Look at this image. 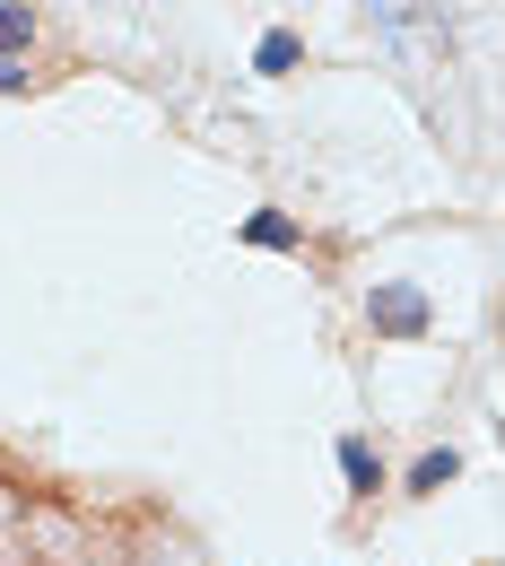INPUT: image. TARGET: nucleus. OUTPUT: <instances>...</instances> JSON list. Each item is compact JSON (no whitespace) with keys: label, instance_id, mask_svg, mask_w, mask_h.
Instances as JSON below:
<instances>
[{"label":"nucleus","instance_id":"nucleus-4","mask_svg":"<svg viewBox=\"0 0 505 566\" xmlns=\"http://www.w3.org/2000/svg\"><path fill=\"white\" fill-rule=\"evenodd\" d=\"M27 35H35V18H27L18 0H0V62H18V53H27Z\"/></svg>","mask_w":505,"mask_h":566},{"label":"nucleus","instance_id":"nucleus-1","mask_svg":"<svg viewBox=\"0 0 505 566\" xmlns=\"http://www.w3.org/2000/svg\"><path fill=\"white\" fill-rule=\"evenodd\" d=\"M366 323H375L383 340H419V332H428V296H419V287H375V296H366Z\"/></svg>","mask_w":505,"mask_h":566},{"label":"nucleus","instance_id":"nucleus-3","mask_svg":"<svg viewBox=\"0 0 505 566\" xmlns=\"http://www.w3.org/2000/svg\"><path fill=\"white\" fill-rule=\"evenodd\" d=\"M244 244H262V253H296V227L280 210H253V218H244Z\"/></svg>","mask_w":505,"mask_h":566},{"label":"nucleus","instance_id":"nucleus-5","mask_svg":"<svg viewBox=\"0 0 505 566\" xmlns=\"http://www.w3.org/2000/svg\"><path fill=\"white\" fill-rule=\"evenodd\" d=\"M340 471H349V489H375V444L366 436H340Z\"/></svg>","mask_w":505,"mask_h":566},{"label":"nucleus","instance_id":"nucleus-7","mask_svg":"<svg viewBox=\"0 0 505 566\" xmlns=\"http://www.w3.org/2000/svg\"><path fill=\"white\" fill-rule=\"evenodd\" d=\"M253 62H262V71H296V35H262Z\"/></svg>","mask_w":505,"mask_h":566},{"label":"nucleus","instance_id":"nucleus-8","mask_svg":"<svg viewBox=\"0 0 505 566\" xmlns=\"http://www.w3.org/2000/svg\"><path fill=\"white\" fill-rule=\"evenodd\" d=\"M0 87H18V62H0Z\"/></svg>","mask_w":505,"mask_h":566},{"label":"nucleus","instance_id":"nucleus-2","mask_svg":"<svg viewBox=\"0 0 505 566\" xmlns=\"http://www.w3.org/2000/svg\"><path fill=\"white\" fill-rule=\"evenodd\" d=\"M366 9H375V27H383L392 44H410L419 27H428L435 44H444V9H435V0H366Z\"/></svg>","mask_w":505,"mask_h":566},{"label":"nucleus","instance_id":"nucleus-6","mask_svg":"<svg viewBox=\"0 0 505 566\" xmlns=\"http://www.w3.org/2000/svg\"><path fill=\"white\" fill-rule=\"evenodd\" d=\"M453 471H462V462H453V453H419V471H410V496H428V489H444V480H453Z\"/></svg>","mask_w":505,"mask_h":566}]
</instances>
